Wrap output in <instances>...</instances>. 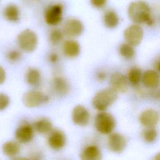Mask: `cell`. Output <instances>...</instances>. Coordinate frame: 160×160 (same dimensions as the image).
<instances>
[{
    "instance_id": "cell-1",
    "label": "cell",
    "mask_w": 160,
    "mask_h": 160,
    "mask_svg": "<svg viewBox=\"0 0 160 160\" xmlns=\"http://www.w3.org/2000/svg\"><path fill=\"white\" fill-rule=\"evenodd\" d=\"M128 14L130 20L135 24H146L151 26L153 24L151 9L148 3L138 0L132 2L128 7Z\"/></svg>"
},
{
    "instance_id": "cell-2",
    "label": "cell",
    "mask_w": 160,
    "mask_h": 160,
    "mask_svg": "<svg viewBox=\"0 0 160 160\" xmlns=\"http://www.w3.org/2000/svg\"><path fill=\"white\" fill-rule=\"evenodd\" d=\"M118 98L117 92L111 88L99 91L92 99V104L94 109L104 111L111 106Z\"/></svg>"
},
{
    "instance_id": "cell-3",
    "label": "cell",
    "mask_w": 160,
    "mask_h": 160,
    "mask_svg": "<svg viewBox=\"0 0 160 160\" xmlns=\"http://www.w3.org/2000/svg\"><path fill=\"white\" fill-rule=\"evenodd\" d=\"M94 126L97 131L100 133L109 134L116 126V121L111 114L101 111L95 118Z\"/></svg>"
},
{
    "instance_id": "cell-4",
    "label": "cell",
    "mask_w": 160,
    "mask_h": 160,
    "mask_svg": "<svg viewBox=\"0 0 160 160\" xmlns=\"http://www.w3.org/2000/svg\"><path fill=\"white\" fill-rule=\"evenodd\" d=\"M38 36L32 30L26 29L19 33L18 36V42L20 48L25 52L34 51L38 46Z\"/></svg>"
},
{
    "instance_id": "cell-5",
    "label": "cell",
    "mask_w": 160,
    "mask_h": 160,
    "mask_svg": "<svg viewBox=\"0 0 160 160\" xmlns=\"http://www.w3.org/2000/svg\"><path fill=\"white\" fill-rule=\"evenodd\" d=\"M22 102L28 108H36L44 103L48 100V96L42 92L30 90L25 92L22 96Z\"/></svg>"
},
{
    "instance_id": "cell-6",
    "label": "cell",
    "mask_w": 160,
    "mask_h": 160,
    "mask_svg": "<svg viewBox=\"0 0 160 160\" xmlns=\"http://www.w3.org/2000/svg\"><path fill=\"white\" fill-rule=\"evenodd\" d=\"M143 30L137 24L129 26L124 31V38L127 43L132 46L139 45L143 38Z\"/></svg>"
},
{
    "instance_id": "cell-7",
    "label": "cell",
    "mask_w": 160,
    "mask_h": 160,
    "mask_svg": "<svg viewBox=\"0 0 160 160\" xmlns=\"http://www.w3.org/2000/svg\"><path fill=\"white\" fill-rule=\"evenodd\" d=\"M84 31L82 22L76 18L68 19L63 25L62 33L69 38H76L80 36Z\"/></svg>"
},
{
    "instance_id": "cell-8",
    "label": "cell",
    "mask_w": 160,
    "mask_h": 160,
    "mask_svg": "<svg viewBox=\"0 0 160 160\" xmlns=\"http://www.w3.org/2000/svg\"><path fill=\"white\" fill-rule=\"evenodd\" d=\"M62 19V6L59 4L49 6L45 11L44 19L46 22L51 26L59 24Z\"/></svg>"
},
{
    "instance_id": "cell-9",
    "label": "cell",
    "mask_w": 160,
    "mask_h": 160,
    "mask_svg": "<svg viewBox=\"0 0 160 160\" xmlns=\"http://www.w3.org/2000/svg\"><path fill=\"white\" fill-rule=\"evenodd\" d=\"M108 146L110 151L115 153H121L127 146V141L121 134L115 132L109 134L108 138Z\"/></svg>"
},
{
    "instance_id": "cell-10",
    "label": "cell",
    "mask_w": 160,
    "mask_h": 160,
    "mask_svg": "<svg viewBox=\"0 0 160 160\" xmlns=\"http://www.w3.org/2000/svg\"><path fill=\"white\" fill-rule=\"evenodd\" d=\"M73 122L79 126H85L90 120V114L88 110L82 105L76 106L72 111Z\"/></svg>"
},
{
    "instance_id": "cell-11",
    "label": "cell",
    "mask_w": 160,
    "mask_h": 160,
    "mask_svg": "<svg viewBox=\"0 0 160 160\" xmlns=\"http://www.w3.org/2000/svg\"><path fill=\"white\" fill-rule=\"evenodd\" d=\"M140 123L144 127L154 128L159 122V112L153 109H148L143 111L139 115Z\"/></svg>"
},
{
    "instance_id": "cell-12",
    "label": "cell",
    "mask_w": 160,
    "mask_h": 160,
    "mask_svg": "<svg viewBox=\"0 0 160 160\" xmlns=\"http://www.w3.org/2000/svg\"><path fill=\"white\" fill-rule=\"evenodd\" d=\"M66 138L64 133L59 129H54L50 132L48 138L49 146L56 151L61 149L66 144Z\"/></svg>"
},
{
    "instance_id": "cell-13",
    "label": "cell",
    "mask_w": 160,
    "mask_h": 160,
    "mask_svg": "<svg viewBox=\"0 0 160 160\" xmlns=\"http://www.w3.org/2000/svg\"><path fill=\"white\" fill-rule=\"evenodd\" d=\"M34 136L33 127L28 122L19 125L15 131V138L21 143H27L32 140Z\"/></svg>"
},
{
    "instance_id": "cell-14",
    "label": "cell",
    "mask_w": 160,
    "mask_h": 160,
    "mask_svg": "<svg viewBox=\"0 0 160 160\" xmlns=\"http://www.w3.org/2000/svg\"><path fill=\"white\" fill-rule=\"evenodd\" d=\"M111 88H112L116 92L123 93L125 92L128 88V79L121 72H114L110 78Z\"/></svg>"
},
{
    "instance_id": "cell-15",
    "label": "cell",
    "mask_w": 160,
    "mask_h": 160,
    "mask_svg": "<svg viewBox=\"0 0 160 160\" xmlns=\"http://www.w3.org/2000/svg\"><path fill=\"white\" fill-rule=\"evenodd\" d=\"M79 158L81 160H102V153L98 146L89 145L81 151Z\"/></svg>"
},
{
    "instance_id": "cell-16",
    "label": "cell",
    "mask_w": 160,
    "mask_h": 160,
    "mask_svg": "<svg viewBox=\"0 0 160 160\" xmlns=\"http://www.w3.org/2000/svg\"><path fill=\"white\" fill-rule=\"evenodd\" d=\"M142 82L144 85L150 89H155L159 84V76L158 71L154 70H147L142 74Z\"/></svg>"
},
{
    "instance_id": "cell-17",
    "label": "cell",
    "mask_w": 160,
    "mask_h": 160,
    "mask_svg": "<svg viewBox=\"0 0 160 160\" xmlns=\"http://www.w3.org/2000/svg\"><path fill=\"white\" fill-rule=\"evenodd\" d=\"M80 45L75 40L68 39L62 44V51L65 56L69 58H76L79 54Z\"/></svg>"
},
{
    "instance_id": "cell-18",
    "label": "cell",
    "mask_w": 160,
    "mask_h": 160,
    "mask_svg": "<svg viewBox=\"0 0 160 160\" xmlns=\"http://www.w3.org/2000/svg\"><path fill=\"white\" fill-rule=\"evenodd\" d=\"M54 91L59 96L66 95L69 91V86L65 79L62 77H55L52 82Z\"/></svg>"
},
{
    "instance_id": "cell-19",
    "label": "cell",
    "mask_w": 160,
    "mask_h": 160,
    "mask_svg": "<svg viewBox=\"0 0 160 160\" xmlns=\"http://www.w3.org/2000/svg\"><path fill=\"white\" fill-rule=\"evenodd\" d=\"M103 23L109 29H114L119 22V16L113 10L107 11L103 15Z\"/></svg>"
},
{
    "instance_id": "cell-20",
    "label": "cell",
    "mask_w": 160,
    "mask_h": 160,
    "mask_svg": "<svg viewBox=\"0 0 160 160\" xmlns=\"http://www.w3.org/2000/svg\"><path fill=\"white\" fill-rule=\"evenodd\" d=\"M33 129L40 134H46L52 131V124L49 119L42 118L34 122Z\"/></svg>"
},
{
    "instance_id": "cell-21",
    "label": "cell",
    "mask_w": 160,
    "mask_h": 160,
    "mask_svg": "<svg viewBox=\"0 0 160 160\" xmlns=\"http://www.w3.org/2000/svg\"><path fill=\"white\" fill-rule=\"evenodd\" d=\"M19 151L20 146L16 141H8L2 145V151L7 156H14L19 153Z\"/></svg>"
},
{
    "instance_id": "cell-22",
    "label": "cell",
    "mask_w": 160,
    "mask_h": 160,
    "mask_svg": "<svg viewBox=\"0 0 160 160\" xmlns=\"http://www.w3.org/2000/svg\"><path fill=\"white\" fill-rule=\"evenodd\" d=\"M26 82L31 86H36L41 81V74L38 69L34 68H29L26 74Z\"/></svg>"
},
{
    "instance_id": "cell-23",
    "label": "cell",
    "mask_w": 160,
    "mask_h": 160,
    "mask_svg": "<svg viewBox=\"0 0 160 160\" xmlns=\"http://www.w3.org/2000/svg\"><path fill=\"white\" fill-rule=\"evenodd\" d=\"M4 17L12 22H16L19 19L20 12L18 8L14 4H9L6 6L4 11Z\"/></svg>"
},
{
    "instance_id": "cell-24",
    "label": "cell",
    "mask_w": 160,
    "mask_h": 160,
    "mask_svg": "<svg viewBox=\"0 0 160 160\" xmlns=\"http://www.w3.org/2000/svg\"><path fill=\"white\" fill-rule=\"evenodd\" d=\"M142 78V72L140 68L133 67L131 68L128 74V80L131 84L137 85L139 83Z\"/></svg>"
},
{
    "instance_id": "cell-25",
    "label": "cell",
    "mask_w": 160,
    "mask_h": 160,
    "mask_svg": "<svg viewBox=\"0 0 160 160\" xmlns=\"http://www.w3.org/2000/svg\"><path fill=\"white\" fill-rule=\"evenodd\" d=\"M119 52L120 55L127 59H131L135 54V50L133 46L128 43H122L119 46Z\"/></svg>"
},
{
    "instance_id": "cell-26",
    "label": "cell",
    "mask_w": 160,
    "mask_h": 160,
    "mask_svg": "<svg viewBox=\"0 0 160 160\" xmlns=\"http://www.w3.org/2000/svg\"><path fill=\"white\" fill-rule=\"evenodd\" d=\"M158 135V131L154 128H147L142 132V139L148 143H151L155 141Z\"/></svg>"
},
{
    "instance_id": "cell-27",
    "label": "cell",
    "mask_w": 160,
    "mask_h": 160,
    "mask_svg": "<svg viewBox=\"0 0 160 160\" xmlns=\"http://www.w3.org/2000/svg\"><path fill=\"white\" fill-rule=\"evenodd\" d=\"M49 41L52 44H59L63 38V33L58 29H54L51 31L49 36Z\"/></svg>"
},
{
    "instance_id": "cell-28",
    "label": "cell",
    "mask_w": 160,
    "mask_h": 160,
    "mask_svg": "<svg viewBox=\"0 0 160 160\" xmlns=\"http://www.w3.org/2000/svg\"><path fill=\"white\" fill-rule=\"evenodd\" d=\"M9 97L3 93H0V111L5 109L9 104Z\"/></svg>"
},
{
    "instance_id": "cell-29",
    "label": "cell",
    "mask_w": 160,
    "mask_h": 160,
    "mask_svg": "<svg viewBox=\"0 0 160 160\" xmlns=\"http://www.w3.org/2000/svg\"><path fill=\"white\" fill-rule=\"evenodd\" d=\"M20 57H21V54L17 50H12L8 52L7 54V58L12 62H16L18 61Z\"/></svg>"
},
{
    "instance_id": "cell-30",
    "label": "cell",
    "mask_w": 160,
    "mask_h": 160,
    "mask_svg": "<svg viewBox=\"0 0 160 160\" xmlns=\"http://www.w3.org/2000/svg\"><path fill=\"white\" fill-rule=\"evenodd\" d=\"M91 4L96 8H102L106 3L107 0H90Z\"/></svg>"
},
{
    "instance_id": "cell-31",
    "label": "cell",
    "mask_w": 160,
    "mask_h": 160,
    "mask_svg": "<svg viewBox=\"0 0 160 160\" xmlns=\"http://www.w3.org/2000/svg\"><path fill=\"white\" fill-rule=\"evenodd\" d=\"M6 79V72L4 69L0 66V84H2Z\"/></svg>"
},
{
    "instance_id": "cell-32",
    "label": "cell",
    "mask_w": 160,
    "mask_h": 160,
    "mask_svg": "<svg viewBox=\"0 0 160 160\" xmlns=\"http://www.w3.org/2000/svg\"><path fill=\"white\" fill-rule=\"evenodd\" d=\"M49 61H51L52 63L56 62L58 60V56L57 55L56 53H51L49 55Z\"/></svg>"
},
{
    "instance_id": "cell-33",
    "label": "cell",
    "mask_w": 160,
    "mask_h": 160,
    "mask_svg": "<svg viewBox=\"0 0 160 160\" xmlns=\"http://www.w3.org/2000/svg\"><path fill=\"white\" fill-rule=\"evenodd\" d=\"M106 77V74L104 72L100 71V72H98V74H97V78L99 81H102V80L105 79Z\"/></svg>"
},
{
    "instance_id": "cell-34",
    "label": "cell",
    "mask_w": 160,
    "mask_h": 160,
    "mask_svg": "<svg viewBox=\"0 0 160 160\" xmlns=\"http://www.w3.org/2000/svg\"><path fill=\"white\" fill-rule=\"evenodd\" d=\"M29 160H41V158L39 156V154L35 153L34 154L32 155L31 158L29 159Z\"/></svg>"
},
{
    "instance_id": "cell-35",
    "label": "cell",
    "mask_w": 160,
    "mask_h": 160,
    "mask_svg": "<svg viewBox=\"0 0 160 160\" xmlns=\"http://www.w3.org/2000/svg\"><path fill=\"white\" fill-rule=\"evenodd\" d=\"M12 160H29V159L26 158H24V157H18V158H16L13 159Z\"/></svg>"
},
{
    "instance_id": "cell-36",
    "label": "cell",
    "mask_w": 160,
    "mask_h": 160,
    "mask_svg": "<svg viewBox=\"0 0 160 160\" xmlns=\"http://www.w3.org/2000/svg\"><path fill=\"white\" fill-rule=\"evenodd\" d=\"M159 153H158L157 154L155 155V156L154 157V159L153 160H159Z\"/></svg>"
}]
</instances>
